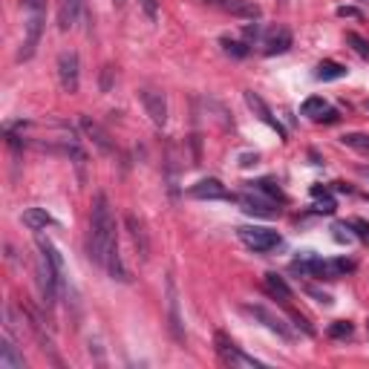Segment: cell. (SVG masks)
Returning <instances> with one entry per match:
<instances>
[{
	"label": "cell",
	"instance_id": "ac0fdd59",
	"mask_svg": "<svg viewBox=\"0 0 369 369\" xmlns=\"http://www.w3.org/2000/svg\"><path fill=\"white\" fill-rule=\"evenodd\" d=\"M311 199H314V214H335V208H338V202L329 194V188L314 185L311 188Z\"/></svg>",
	"mask_w": 369,
	"mask_h": 369
},
{
	"label": "cell",
	"instance_id": "5bb4252c",
	"mask_svg": "<svg viewBox=\"0 0 369 369\" xmlns=\"http://www.w3.org/2000/svg\"><path fill=\"white\" fill-rule=\"evenodd\" d=\"M127 231H130V240H133V245H136V251H139V257L147 259V257H150L147 231H144V225H142L139 220H136V214H127Z\"/></svg>",
	"mask_w": 369,
	"mask_h": 369
},
{
	"label": "cell",
	"instance_id": "8fae6325",
	"mask_svg": "<svg viewBox=\"0 0 369 369\" xmlns=\"http://www.w3.org/2000/svg\"><path fill=\"white\" fill-rule=\"evenodd\" d=\"M263 47H266L263 49L266 55H283V52H289V47H292V32L285 29V26H277V29H271L266 35Z\"/></svg>",
	"mask_w": 369,
	"mask_h": 369
},
{
	"label": "cell",
	"instance_id": "f546056e",
	"mask_svg": "<svg viewBox=\"0 0 369 369\" xmlns=\"http://www.w3.org/2000/svg\"><path fill=\"white\" fill-rule=\"evenodd\" d=\"M338 18H352V21H364V12L355 9V6H338Z\"/></svg>",
	"mask_w": 369,
	"mask_h": 369
},
{
	"label": "cell",
	"instance_id": "ffe728a7",
	"mask_svg": "<svg viewBox=\"0 0 369 369\" xmlns=\"http://www.w3.org/2000/svg\"><path fill=\"white\" fill-rule=\"evenodd\" d=\"M78 12H81V0H61V9H58V26L66 32L70 26L78 21Z\"/></svg>",
	"mask_w": 369,
	"mask_h": 369
},
{
	"label": "cell",
	"instance_id": "30bf717a",
	"mask_svg": "<svg viewBox=\"0 0 369 369\" xmlns=\"http://www.w3.org/2000/svg\"><path fill=\"white\" fill-rule=\"evenodd\" d=\"M245 104L251 107V110H254V116H257L259 121H266V125H268L271 130H277V136H280V139H285V127L280 125V121H277L275 116H271V110L266 107V101L259 99V95H254V92L249 90V92H245Z\"/></svg>",
	"mask_w": 369,
	"mask_h": 369
},
{
	"label": "cell",
	"instance_id": "603a6c76",
	"mask_svg": "<svg viewBox=\"0 0 369 369\" xmlns=\"http://www.w3.org/2000/svg\"><path fill=\"white\" fill-rule=\"evenodd\" d=\"M326 110H329V104H326L320 95H311V99H306L303 101V107H300V113L303 116H309V118H320Z\"/></svg>",
	"mask_w": 369,
	"mask_h": 369
},
{
	"label": "cell",
	"instance_id": "7402d4cb",
	"mask_svg": "<svg viewBox=\"0 0 369 369\" xmlns=\"http://www.w3.org/2000/svg\"><path fill=\"white\" fill-rule=\"evenodd\" d=\"M314 75H318V81H338V78L346 75V66L338 64V61H323Z\"/></svg>",
	"mask_w": 369,
	"mask_h": 369
},
{
	"label": "cell",
	"instance_id": "2e32d148",
	"mask_svg": "<svg viewBox=\"0 0 369 369\" xmlns=\"http://www.w3.org/2000/svg\"><path fill=\"white\" fill-rule=\"evenodd\" d=\"M26 361H23V355L15 349V344L9 340V335L0 340V369H23Z\"/></svg>",
	"mask_w": 369,
	"mask_h": 369
},
{
	"label": "cell",
	"instance_id": "d6a6232c",
	"mask_svg": "<svg viewBox=\"0 0 369 369\" xmlns=\"http://www.w3.org/2000/svg\"><path fill=\"white\" fill-rule=\"evenodd\" d=\"M306 292H309L311 297H318V300H320V303H326V306H329V303H332V297H329V294H326V292H320V289H314V285H306Z\"/></svg>",
	"mask_w": 369,
	"mask_h": 369
},
{
	"label": "cell",
	"instance_id": "44dd1931",
	"mask_svg": "<svg viewBox=\"0 0 369 369\" xmlns=\"http://www.w3.org/2000/svg\"><path fill=\"white\" fill-rule=\"evenodd\" d=\"M23 225L32 231H44L47 225H52V216L44 208H26L23 211Z\"/></svg>",
	"mask_w": 369,
	"mask_h": 369
},
{
	"label": "cell",
	"instance_id": "8992f818",
	"mask_svg": "<svg viewBox=\"0 0 369 369\" xmlns=\"http://www.w3.org/2000/svg\"><path fill=\"white\" fill-rule=\"evenodd\" d=\"M245 314H251L254 320H259L266 326L268 332H275L277 338H283V340H292V332H289V326L283 323V318H277L271 309H266V306H259V303H251V306H245Z\"/></svg>",
	"mask_w": 369,
	"mask_h": 369
},
{
	"label": "cell",
	"instance_id": "5b68a950",
	"mask_svg": "<svg viewBox=\"0 0 369 369\" xmlns=\"http://www.w3.org/2000/svg\"><path fill=\"white\" fill-rule=\"evenodd\" d=\"M139 99L144 104L150 121H153L156 127H165L168 125V99H165V92H159V90H142Z\"/></svg>",
	"mask_w": 369,
	"mask_h": 369
},
{
	"label": "cell",
	"instance_id": "52a82bcc",
	"mask_svg": "<svg viewBox=\"0 0 369 369\" xmlns=\"http://www.w3.org/2000/svg\"><path fill=\"white\" fill-rule=\"evenodd\" d=\"M58 81L64 92H78V52L64 49L58 55Z\"/></svg>",
	"mask_w": 369,
	"mask_h": 369
},
{
	"label": "cell",
	"instance_id": "4fadbf2b",
	"mask_svg": "<svg viewBox=\"0 0 369 369\" xmlns=\"http://www.w3.org/2000/svg\"><path fill=\"white\" fill-rule=\"evenodd\" d=\"M81 127H84V133L90 136V139L95 142V147L101 150V153H116V144L110 142V133H107L99 121H92V118H81Z\"/></svg>",
	"mask_w": 369,
	"mask_h": 369
},
{
	"label": "cell",
	"instance_id": "277c9868",
	"mask_svg": "<svg viewBox=\"0 0 369 369\" xmlns=\"http://www.w3.org/2000/svg\"><path fill=\"white\" fill-rule=\"evenodd\" d=\"M237 202L242 205V211L249 214V216H259V220H275V216L280 214V208H277V202L275 199H268V196H263V194H242V196H237Z\"/></svg>",
	"mask_w": 369,
	"mask_h": 369
},
{
	"label": "cell",
	"instance_id": "4dcf8cb0",
	"mask_svg": "<svg viewBox=\"0 0 369 369\" xmlns=\"http://www.w3.org/2000/svg\"><path fill=\"white\" fill-rule=\"evenodd\" d=\"M142 9H144V15L147 21H159V6H156V0H139Z\"/></svg>",
	"mask_w": 369,
	"mask_h": 369
},
{
	"label": "cell",
	"instance_id": "6da1fadb",
	"mask_svg": "<svg viewBox=\"0 0 369 369\" xmlns=\"http://www.w3.org/2000/svg\"><path fill=\"white\" fill-rule=\"evenodd\" d=\"M116 242H118V237H116V220H113L110 202H107L104 194H99L92 202V216H90V242H87L90 259L104 266V259Z\"/></svg>",
	"mask_w": 369,
	"mask_h": 369
},
{
	"label": "cell",
	"instance_id": "484cf974",
	"mask_svg": "<svg viewBox=\"0 0 369 369\" xmlns=\"http://www.w3.org/2000/svg\"><path fill=\"white\" fill-rule=\"evenodd\" d=\"M220 44H222V49L228 52V55H234V58H245V55H249V47H245V44H240V40H231V38H222V40H220Z\"/></svg>",
	"mask_w": 369,
	"mask_h": 369
},
{
	"label": "cell",
	"instance_id": "4316f807",
	"mask_svg": "<svg viewBox=\"0 0 369 369\" xmlns=\"http://www.w3.org/2000/svg\"><path fill=\"white\" fill-rule=\"evenodd\" d=\"M346 44L358 52L361 58H369V40H364L361 35H355V32H346Z\"/></svg>",
	"mask_w": 369,
	"mask_h": 369
},
{
	"label": "cell",
	"instance_id": "9c48e42d",
	"mask_svg": "<svg viewBox=\"0 0 369 369\" xmlns=\"http://www.w3.org/2000/svg\"><path fill=\"white\" fill-rule=\"evenodd\" d=\"M188 194L194 199H237L234 194H228V188L220 179H199L196 185H190Z\"/></svg>",
	"mask_w": 369,
	"mask_h": 369
},
{
	"label": "cell",
	"instance_id": "d590c367",
	"mask_svg": "<svg viewBox=\"0 0 369 369\" xmlns=\"http://www.w3.org/2000/svg\"><path fill=\"white\" fill-rule=\"evenodd\" d=\"M113 3H116V6H125V3H127V0H113Z\"/></svg>",
	"mask_w": 369,
	"mask_h": 369
},
{
	"label": "cell",
	"instance_id": "e0dca14e",
	"mask_svg": "<svg viewBox=\"0 0 369 369\" xmlns=\"http://www.w3.org/2000/svg\"><path fill=\"white\" fill-rule=\"evenodd\" d=\"M266 289H268V294H275L280 303H289V300L294 297V292L289 289V283H285L280 275H275V271H268L266 275Z\"/></svg>",
	"mask_w": 369,
	"mask_h": 369
},
{
	"label": "cell",
	"instance_id": "d4e9b609",
	"mask_svg": "<svg viewBox=\"0 0 369 369\" xmlns=\"http://www.w3.org/2000/svg\"><path fill=\"white\" fill-rule=\"evenodd\" d=\"M257 194H263L268 199H275V202H283V190L275 185V182H268V179H259V182H251Z\"/></svg>",
	"mask_w": 369,
	"mask_h": 369
},
{
	"label": "cell",
	"instance_id": "7c38bea8",
	"mask_svg": "<svg viewBox=\"0 0 369 369\" xmlns=\"http://www.w3.org/2000/svg\"><path fill=\"white\" fill-rule=\"evenodd\" d=\"M168 311H170V332L182 344V340H185V329H182V318H179V294H176L173 277H168Z\"/></svg>",
	"mask_w": 369,
	"mask_h": 369
},
{
	"label": "cell",
	"instance_id": "d6986e66",
	"mask_svg": "<svg viewBox=\"0 0 369 369\" xmlns=\"http://www.w3.org/2000/svg\"><path fill=\"white\" fill-rule=\"evenodd\" d=\"M104 268L110 271V277L113 280H121V283H127L130 280V275H127V268H125V263H121V254H118V242L110 249V254H107V259H104Z\"/></svg>",
	"mask_w": 369,
	"mask_h": 369
},
{
	"label": "cell",
	"instance_id": "1f68e13d",
	"mask_svg": "<svg viewBox=\"0 0 369 369\" xmlns=\"http://www.w3.org/2000/svg\"><path fill=\"white\" fill-rule=\"evenodd\" d=\"M332 231H335V240H338V242H344V240H352V228H349V225H344V222L332 225Z\"/></svg>",
	"mask_w": 369,
	"mask_h": 369
},
{
	"label": "cell",
	"instance_id": "9a60e30c",
	"mask_svg": "<svg viewBox=\"0 0 369 369\" xmlns=\"http://www.w3.org/2000/svg\"><path fill=\"white\" fill-rule=\"evenodd\" d=\"M40 26H44V18H40V12H32L29 23H26V40H23V49H21V58H29L38 40H40Z\"/></svg>",
	"mask_w": 369,
	"mask_h": 369
},
{
	"label": "cell",
	"instance_id": "83f0119b",
	"mask_svg": "<svg viewBox=\"0 0 369 369\" xmlns=\"http://www.w3.org/2000/svg\"><path fill=\"white\" fill-rule=\"evenodd\" d=\"M349 228H352V234L358 237L361 242H366V245H369V222H366V220H352V222H349Z\"/></svg>",
	"mask_w": 369,
	"mask_h": 369
},
{
	"label": "cell",
	"instance_id": "e575fe53",
	"mask_svg": "<svg viewBox=\"0 0 369 369\" xmlns=\"http://www.w3.org/2000/svg\"><path fill=\"white\" fill-rule=\"evenodd\" d=\"M358 173H361V176H364V179L369 182V168H358Z\"/></svg>",
	"mask_w": 369,
	"mask_h": 369
},
{
	"label": "cell",
	"instance_id": "f1b7e54d",
	"mask_svg": "<svg viewBox=\"0 0 369 369\" xmlns=\"http://www.w3.org/2000/svg\"><path fill=\"white\" fill-rule=\"evenodd\" d=\"M329 335L332 338H352V323L349 320H335L329 326Z\"/></svg>",
	"mask_w": 369,
	"mask_h": 369
},
{
	"label": "cell",
	"instance_id": "836d02e7",
	"mask_svg": "<svg viewBox=\"0 0 369 369\" xmlns=\"http://www.w3.org/2000/svg\"><path fill=\"white\" fill-rule=\"evenodd\" d=\"M23 6L29 12H40V6H44V0H23Z\"/></svg>",
	"mask_w": 369,
	"mask_h": 369
},
{
	"label": "cell",
	"instance_id": "7a4b0ae2",
	"mask_svg": "<svg viewBox=\"0 0 369 369\" xmlns=\"http://www.w3.org/2000/svg\"><path fill=\"white\" fill-rule=\"evenodd\" d=\"M214 344H216V355H220V361H222L225 366H231V369H237V366H242V369H257V366H263V361H257V358H251V355H245L225 332H216V335H214Z\"/></svg>",
	"mask_w": 369,
	"mask_h": 369
},
{
	"label": "cell",
	"instance_id": "3957f363",
	"mask_svg": "<svg viewBox=\"0 0 369 369\" xmlns=\"http://www.w3.org/2000/svg\"><path fill=\"white\" fill-rule=\"evenodd\" d=\"M237 237H240V242L245 245V249H251L257 254H266V251L277 249V245L283 242L277 231H271V228H251V225L237 228Z\"/></svg>",
	"mask_w": 369,
	"mask_h": 369
},
{
	"label": "cell",
	"instance_id": "8d00e7d4",
	"mask_svg": "<svg viewBox=\"0 0 369 369\" xmlns=\"http://www.w3.org/2000/svg\"><path fill=\"white\" fill-rule=\"evenodd\" d=\"M366 107H369V101H366Z\"/></svg>",
	"mask_w": 369,
	"mask_h": 369
},
{
	"label": "cell",
	"instance_id": "cb8c5ba5",
	"mask_svg": "<svg viewBox=\"0 0 369 369\" xmlns=\"http://www.w3.org/2000/svg\"><path fill=\"white\" fill-rule=\"evenodd\" d=\"M340 144L358 150V153H369V133H346L340 136Z\"/></svg>",
	"mask_w": 369,
	"mask_h": 369
},
{
	"label": "cell",
	"instance_id": "ba28073f",
	"mask_svg": "<svg viewBox=\"0 0 369 369\" xmlns=\"http://www.w3.org/2000/svg\"><path fill=\"white\" fill-rule=\"evenodd\" d=\"M208 3L228 12V15H234V18H245V21L259 18V6L254 0H208Z\"/></svg>",
	"mask_w": 369,
	"mask_h": 369
}]
</instances>
